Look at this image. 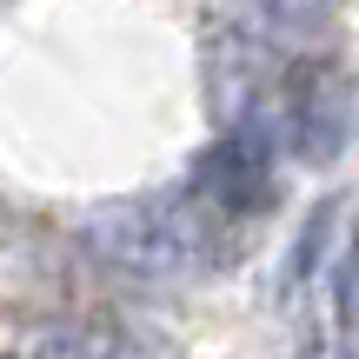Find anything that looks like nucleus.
I'll list each match as a JSON object with an SVG mask.
<instances>
[{
    "instance_id": "obj_1",
    "label": "nucleus",
    "mask_w": 359,
    "mask_h": 359,
    "mask_svg": "<svg viewBox=\"0 0 359 359\" xmlns=\"http://www.w3.org/2000/svg\"><path fill=\"white\" fill-rule=\"evenodd\" d=\"M80 240L93 259L133 273V280H173V273L200 266L206 219H200V200L140 193V200H107L93 213H80Z\"/></svg>"
},
{
    "instance_id": "obj_2",
    "label": "nucleus",
    "mask_w": 359,
    "mask_h": 359,
    "mask_svg": "<svg viewBox=\"0 0 359 359\" xmlns=\"http://www.w3.org/2000/svg\"><path fill=\"white\" fill-rule=\"evenodd\" d=\"M193 200L219 206V213H259L273 200V127L266 120L226 127L193 160Z\"/></svg>"
},
{
    "instance_id": "obj_3",
    "label": "nucleus",
    "mask_w": 359,
    "mask_h": 359,
    "mask_svg": "<svg viewBox=\"0 0 359 359\" xmlns=\"http://www.w3.org/2000/svg\"><path fill=\"white\" fill-rule=\"evenodd\" d=\"M0 359H167V346L120 320H13L0 326Z\"/></svg>"
},
{
    "instance_id": "obj_4",
    "label": "nucleus",
    "mask_w": 359,
    "mask_h": 359,
    "mask_svg": "<svg viewBox=\"0 0 359 359\" xmlns=\"http://www.w3.org/2000/svg\"><path fill=\"white\" fill-rule=\"evenodd\" d=\"M286 140H293L299 160L326 167L346 140V80L326 74V67H306L286 93Z\"/></svg>"
},
{
    "instance_id": "obj_5",
    "label": "nucleus",
    "mask_w": 359,
    "mask_h": 359,
    "mask_svg": "<svg viewBox=\"0 0 359 359\" xmlns=\"http://www.w3.org/2000/svg\"><path fill=\"white\" fill-rule=\"evenodd\" d=\"M246 20V40L259 47H306L333 27V0H233Z\"/></svg>"
},
{
    "instance_id": "obj_6",
    "label": "nucleus",
    "mask_w": 359,
    "mask_h": 359,
    "mask_svg": "<svg viewBox=\"0 0 359 359\" xmlns=\"http://www.w3.org/2000/svg\"><path fill=\"white\" fill-rule=\"evenodd\" d=\"M333 320H339V359H359V226L333 266Z\"/></svg>"
},
{
    "instance_id": "obj_7",
    "label": "nucleus",
    "mask_w": 359,
    "mask_h": 359,
    "mask_svg": "<svg viewBox=\"0 0 359 359\" xmlns=\"http://www.w3.org/2000/svg\"><path fill=\"white\" fill-rule=\"evenodd\" d=\"M333 219H339V206H333V200L313 206L306 233L293 240V259H286V286H306V280H313V266H320V246H326V226H333Z\"/></svg>"
}]
</instances>
